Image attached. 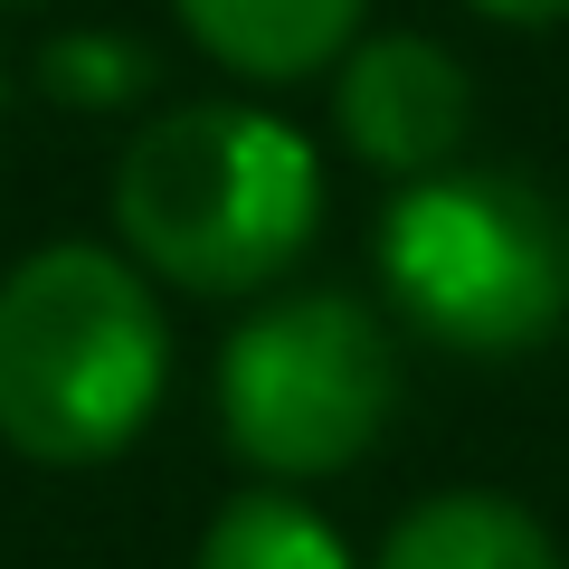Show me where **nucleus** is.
<instances>
[{"instance_id":"f257e3e1","label":"nucleus","mask_w":569,"mask_h":569,"mask_svg":"<svg viewBox=\"0 0 569 569\" xmlns=\"http://www.w3.org/2000/svg\"><path fill=\"white\" fill-rule=\"evenodd\" d=\"M123 247L181 295H257L305 257L323 219L313 142L247 104H181L142 123L114 171Z\"/></svg>"},{"instance_id":"f03ea898","label":"nucleus","mask_w":569,"mask_h":569,"mask_svg":"<svg viewBox=\"0 0 569 569\" xmlns=\"http://www.w3.org/2000/svg\"><path fill=\"white\" fill-rule=\"evenodd\" d=\"M171 332L104 247H39L0 284V437L39 466H104L152 427Z\"/></svg>"},{"instance_id":"7ed1b4c3","label":"nucleus","mask_w":569,"mask_h":569,"mask_svg":"<svg viewBox=\"0 0 569 569\" xmlns=\"http://www.w3.org/2000/svg\"><path fill=\"white\" fill-rule=\"evenodd\" d=\"M380 284L427 342L512 361L569 313V228L522 171H418L380 219Z\"/></svg>"},{"instance_id":"20e7f679","label":"nucleus","mask_w":569,"mask_h":569,"mask_svg":"<svg viewBox=\"0 0 569 569\" xmlns=\"http://www.w3.org/2000/svg\"><path fill=\"white\" fill-rule=\"evenodd\" d=\"M399 408V342L361 295H276L219 351V427L257 475H342Z\"/></svg>"},{"instance_id":"39448f33","label":"nucleus","mask_w":569,"mask_h":569,"mask_svg":"<svg viewBox=\"0 0 569 569\" xmlns=\"http://www.w3.org/2000/svg\"><path fill=\"white\" fill-rule=\"evenodd\" d=\"M332 123H342V142L370 171L418 181V171L456 162V142H466V123H475V86H466V67H456L437 39L389 29V39H361L342 58Z\"/></svg>"},{"instance_id":"423d86ee","label":"nucleus","mask_w":569,"mask_h":569,"mask_svg":"<svg viewBox=\"0 0 569 569\" xmlns=\"http://www.w3.org/2000/svg\"><path fill=\"white\" fill-rule=\"evenodd\" d=\"M171 10L219 67H238L257 86L323 77L361 29V0H171Z\"/></svg>"},{"instance_id":"0eeeda50","label":"nucleus","mask_w":569,"mask_h":569,"mask_svg":"<svg viewBox=\"0 0 569 569\" xmlns=\"http://www.w3.org/2000/svg\"><path fill=\"white\" fill-rule=\"evenodd\" d=\"M380 569H560V541L512 493H427L389 531Z\"/></svg>"},{"instance_id":"6e6552de","label":"nucleus","mask_w":569,"mask_h":569,"mask_svg":"<svg viewBox=\"0 0 569 569\" xmlns=\"http://www.w3.org/2000/svg\"><path fill=\"white\" fill-rule=\"evenodd\" d=\"M200 569H351L342 531L295 493H238L200 531Z\"/></svg>"},{"instance_id":"1a4fd4ad","label":"nucleus","mask_w":569,"mask_h":569,"mask_svg":"<svg viewBox=\"0 0 569 569\" xmlns=\"http://www.w3.org/2000/svg\"><path fill=\"white\" fill-rule=\"evenodd\" d=\"M39 86L58 104H96V114H114V104H133V96H152V58H142L133 39H58L39 58Z\"/></svg>"},{"instance_id":"9d476101","label":"nucleus","mask_w":569,"mask_h":569,"mask_svg":"<svg viewBox=\"0 0 569 569\" xmlns=\"http://www.w3.org/2000/svg\"><path fill=\"white\" fill-rule=\"evenodd\" d=\"M485 20H512V29H541V20H569V0H475Z\"/></svg>"}]
</instances>
